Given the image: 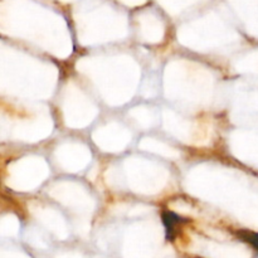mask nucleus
Instances as JSON below:
<instances>
[{"instance_id":"obj_1","label":"nucleus","mask_w":258,"mask_h":258,"mask_svg":"<svg viewBox=\"0 0 258 258\" xmlns=\"http://www.w3.org/2000/svg\"><path fill=\"white\" fill-rule=\"evenodd\" d=\"M163 222L166 229V237L168 239H174L176 232V227L183 222V219L179 216H176L173 212H164L163 213Z\"/></svg>"}]
</instances>
